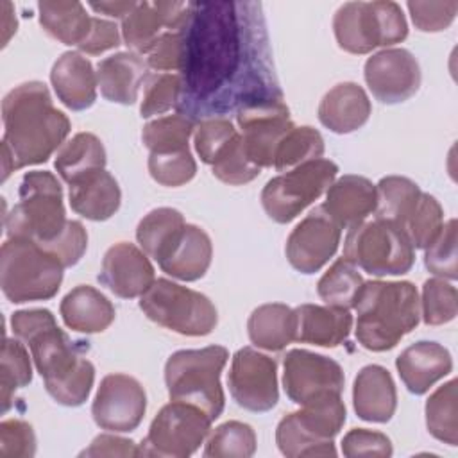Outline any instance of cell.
I'll list each match as a JSON object with an SVG mask.
<instances>
[{"label":"cell","mask_w":458,"mask_h":458,"mask_svg":"<svg viewBox=\"0 0 458 458\" xmlns=\"http://www.w3.org/2000/svg\"><path fill=\"white\" fill-rule=\"evenodd\" d=\"M182 36L181 114L202 122L256 100L283 98L259 4H195Z\"/></svg>","instance_id":"1"},{"label":"cell","mask_w":458,"mask_h":458,"mask_svg":"<svg viewBox=\"0 0 458 458\" xmlns=\"http://www.w3.org/2000/svg\"><path fill=\"white\" fill-rule=\"evenodd\" d=\"M2 122V181L14 170L45 163L63 147L72 127L39 81L23 82L4 97Z\"/></svg>","instance_id":"2"},{"label":"cell","mask_w":458,"mask_h":458,"mask_svg":"<svg viewBox=\"0 0 458 458\" xmlns=\"http://www.w3.org/2000/svg\"><path fill=\"white\" fill-rule=\"evenodd\" d=\"M354 308L356 340L374 352L395 347L420 320L419 293L410 281H367Z\"/></svg>","instance_id":"3"},{"label":"cell","mask_w":458,"mask_h":458,"mask_svg":"<svg viewBox=\"0 0 458 458\" xmlns=\"http://www.w3.org/2000/svg\"><path fill=\"white\" fill-rule=\"evenodd\" d=\"M27 344L50 397L63 406L84 404L95 381V367L81 356L75 342L57 327V322Z\"/></svg>","instance_id":"4"},{"label":"cell","mask_w":458,"mask_h":458,"mask_svg":"<svg viewBox=\"0 0 458 458\" xmlns=\"http://www.w3.org/2000/svg\"><path fill=\"white\" fill-rule=\"evenodd\" d=\"M18 202L4 216L7 238H27L47 247L68 225L63 188L52 172H27L20 182Z\"/></svg>","instance_id":"5"},{"label":"cell","mask_w":458,"mask_h":458,"mask_svg":"<svg viewBox=\"0 0 458 458\" xmlns=\"http://www.w3.org/2000/svg\"><path fill=\"white\" fill-rule=\"evenodd\" d=\"M227 358L229 352L222 345L174 352L165 365V383L170 399L195 404L211 420L218 419L225 404L220 374Z\"/></svg>","instance_id":"6"},{"label":"cell","mask_w":458,"mask_h":458,"mask_svg":"<svg viewBox=\"0 0 458 458\" xmlns=\"http://www.w3.org/2000/svg\"><path fill=\"white\" fill-rule=\"evenodd\" d=\"M64 267L27 238H7L0 250V286L14 302L52 299L63 283Z\"/></svg>","instance_id":"7"},{"label":"cell","mask_w":458,"mask_h":458,"mask_svg":"<svg viewBox=\"0 0 458 458\" xmlns=\"http://www.w3.org/2000/svg\"><path fill=\"white\" fill-rule=\"evenodd\" d=\"M345 422V404L340 394H327L302 404V410L284 415L276 429V444L288 458L335 456L333 438Z\"/></svg>","instance_id":"8"},{"label":"cell","mask_w":458,"mask_h":458,"mask_svg":"<svg viewBox=\"0 0 458 458\" xmlns=\"http://www.w3.org/2000/svg\"><path fill=\"white\" fill-rule=\"evenodd\" d=\"M333 30L342 50L360 55L401 43L408 36V23L395 2H347L335 13Z\"/></svg>","instance_id":"9"},{"label":"cell","mask_w":458,"mask_h":458,"mask_svg":"<svg viewBox=\"0 0 458 458\" xmlns=\"http://www.w3.org/2000/svg\"><path fill=\"white\" fill-rule=\"evenodd\" d=\"M138 304L147 318L186 336L209 335L218 322L216 308L204 293L165 277L156 279Z\"/></svg>","instance_id":"10"},{"label":"cell","mask_w":458,"mask_h":458,"mask_svg":"<svg viewBox=\"0 0 458 458\" xmlns=\"http://www.w3.org/2000/svg\"><path fill=\"white\" fill-rule=\"evenodd\" d=\"M344 258L370 276H403L413 267L415 249L399 227L374 218L349 229Z\"/></svg>","instance_id":"11"},{"label":"cell","mask_w":458,"mask_h":458,"mask_svg":"<svg viewBox=\"0 0 458 458\" xmlns=\"http://www.w3.org/2000/svg\"><path fill=\"white\" fill-rule=\"evenodd\" d=\"M338 166L324 157L306 161L277 177L261 191V206L277 224L292 222L304 208L317 200L333 184Z\"/></svg>","instance_id":"12"},{"label":"cell","mask_w":458,"mask_h":458,"mask_svg":"<svg viewBox=\"0 0 458 458\" xmlns=\"http://www.w3.org/2000/svg\"><path fill=\"white\" fill-rule=\"evenodd\" d=\"M211 419L204 410L184 401L165 404L140 445V456L186 458L193 454L209 435Z\"/></svg>","instance_id":"13"},{"label":"cell","mask_w":458,"mask_h":458,"mask_svg":"<svg viewBox=\"0 0 458 458\" xmlns=\"http://www.w3.org/2000/svg\"><path fill=\"white\" fill-rule=\"evenodd\" d=\"M242 129V145L247 159L258 168L274 166L281 140L293 129L290 111L283 98H267L247 104L236 111Z\"/></svg>","instance_id":"14"},{"label":"cell","mask_w":458,"mask_h":458,"mask_svg":"<svg viewBox=\"0 0 458 458\" xmlns=\"http://www.w3.org/2000/svg\"><path fill=\"white\" fill-rule=\"evenodd\" d=\"M227 385L236 404L249 411H268L279 401L277 365L252 347L234 352Z\"/></svg>","instance_id":"15"},{"label":"cell","mask_w":458,"mask_h":458,"mask_svg":"<svg viewBox=\"0 0 458 458\" xmlns=\"http://www.w3.org/2000/svg\"><path fill=\"white\" fill-rule=\"evenodd\" d=\"M342 367L322 354L292 349L283 361V386L290 401L295 404H306L327 394H340L344 390Z\"/></svg>","instance_id":"16"},{"label":"cell","mask_w":458,"mask_h":458,"mask_svg":"<svg viewBox=\"0 0 458 458\" xmlns=\"http://www.w3.org/2000/svg\"><path fill=\"white\" fill-rule=\"evenodd\" d=\"M145 410L147 395L138 379L127 374H107L93 399L91 415L98 428L127 433L140 426Z\"/></svg>","instance_id":"17"},{"label":"cell","mask_w":458,"mask_h":458,"mask_svg":"<svg viewBox=\"0 0 458 458\" xmlns=\"http://www.w3.org/2000/svg\"><path fill=\"white\" fill-rule=\"evenodd\" d=\"M340 238V225L318 206L290 233L284 247L286 258L297 272L315 274L335 256Z\"/></svg>","instance_id":"18"},{"label":"cell","mask_w":458,"mask_h":458,"mask_svg":"<svg viewBox=\"0 0 458 458\" xmlns=\"http://www.w3.org/2000/svg\"><path fill=\"white\" fill-rule=\"evenodd\" d=\"M365 82L381 104H401L411 98L420 86V68L406 48H385L367 59Z\"/></svg>","instance_id":"19"},{"label":"cell","mask_w":458,"mask_h":458,"mask_svg":"<svg viewBox=\"0 0 458 458\" xmlns=\"http://www.w3.org/2000/svg\"><path fill=\"white\" fill-rule=\"evenodd\" d=\"M98 281L122 299L141 297L156 281L147 254L134 243L120 242L109 247L102 259Z\"/></svg>","instance_id":"20"},{"label":"cell","mask_w":458,"mask_h":458,"mask_svg":"<svg viewBox=\"0 0 458 458\" xmlns=\"http://www.w3.org/2000/svg\"><path fill=\"white\" fill-rule=\"evenodd\" d=\"M395 367L404 386L411 394L422 395L453 370V358L444 345L420 340L397 356Z\"/></svg>","instance_id":"21"},{"label":"cell","mask_w":458,"mask_h":458,"mask_svg":"<svg viewBox=\"0 0 458 458\" xmlns=\"http://www.w3.org/2000/svg\"><path fill=\"white\" fill-rule=\"evenodd\" d=\"M322 208L340 229H351L374 213L376 186L363 175H342L327 188Z\"/></svg>","instance_id":"22"},{"label":"cell","mask_w":458,"mask_h":458,"mask_svg":"<svg viewBox=\"0 0 458 458\" xmlns=\"http://www.w3.org/2000/svg\"><path fill=\"white\" fill-rule=\"evenodd\" d=\"M211 256L213 245L209 234L199 225L184 224L157 265L175 279L197 281L208 272Z\"/></svg>","instance_id":"23"},{"label":"cell","mask_w":458,"mask_h":458,"mask_svg":"<svg viewBox=\"0 0 458 458\" xmlns=\"http://www.w3.org/2000/svg\"><path fill=\"white\" fill-rule=\"evenodd\" d=\"M50 82L57 98L72 111H84L97 98V72L79 52H64L52 66Z\"/></svg>","instance_id":"24"},{"label":"cell","mask_w":458,"mask_h":458,"mask_svg":"<svg viewBox=\"0 0 458 458\" xmlns=\"http://www.w3.org/2000/svg\"><path fill=\"white\" fill-rule=\"evenodd\" d=\"M352 406L360 419L388 422L397 408V392L390 372L381 365H365L354 377Z\"/></svg>","instance_id":"25"},{"label":"cell","mask_w":458,"mask_h":458,"mask_svg":"<svg viewBox=\"0 0 458 458\" xmlns=\"http://www.w3.org/2000/svg\"><path fill=\"white\" fill-rule=\"evenodd\" d=\"M370 113V100L356 82L336 84L322 97L318 106L320 123L336 134L358 131L367 123Z\"/></svg>","instance_id":"26"},{"label":"cell","mask_w":458,"mask_h":458,"mask_svg":"<svg viewBox=\"0 0 458 458\" xmlns=\"http://www.w3.org/2000/svg\"><path fill=\"white\" fill-rule=\"evenodd\" d=\"M147 75V63L134 52L113 54L97 66V82L102 97L123 106H131L138 100L140 88Z\"/></svg>","instance_id":"27"},{"label":"cell","mask_w":458,"mask_h":458,"mask_svg":"<svg viewBox=\"0 0 458 458\" xmlns=\"http://www.w3.org/2000/svg\"><path fill=\"white\" fill-rule=\"evenodd\" d=\"M295 340L318 347L340 345L352 329V315L349 310L301 304L295 310Z\"/></svg>","instance_id":"28"},{"label":"cell","mask_w":458,"mask_h":458,"mask_svg":"<svg viewBox=\"0 0 458 458\" xmlns=\"http://www.w3.org/2000/svg\"><path fill=\"white\" fill-rule=\"evenodd\" d=\"M59 313L66 327L77 333H102L114 320L113 302L97 288L79 284L70 290L61 304Z\"/></svg>","instance_id":"29"},{"label":"cell","mask_w":458,"mask_h":458,"mask_svg":"<svg viewBox=\"0 0 458 458\" xmlns=\"http://www.w3.org/2000/svg\"><path fill=\"white\" fill-rule=\"evenodd\" d=\"M68 200L77 215L102 222L118 211L122 191L116 179L104 168L70 184Z\"/></svg>","instance_id":"30"},{"label":"cell","mask_w":458,"mask_h":458,"mask_svg":"<svg viewBox=\"0 0 458 458\" xmlns=\"http://www.w3.org/2000/svg\"><path fill=\"white\" fill-rule=\"evenodd\" d=\"M250 342L265 351H281L295 340V311L281 302L258 306L247 322Z\"/></svg>","instance_id":"31"},{"label":"cell","mask_w":458,"mask_h":458,"mask_svg":"<svg viewBox=\"0 0 458 458\" xmlns=\"http://www.w3.org/2000/svg\"><path fill=\"white\" fill-rule=\"evenodd\" d=\"M54 166L70 186L89 174L106 168V148L91 132H77L57 150Z\"/></svg>","instance_id":"32"},{"label":"cell","mask_w":458,"mask_h":458,"mask_svg":"<svg viewBox=\"0 0 458 458\" xmlns=\"http://www.w3.org/2000/svg\"><path fill=\"white\" fill-rule=\"evenodd\" d=\"M38 13L43 30L63 45L79 47L91 29L93 16L81 2H39Z\"/></svg>","instance_id":"33"},{"label":"cell","mask_w":458,"mask_h":458,"mask_svg":"<svg viewBox=\"0 0 458 458\" xmlns=\"http://www.w3.org/2000/svg\"><path fill=\"white\" fill-rule=\"evenodd\" d=\"M420 188L408 177L386 175L376 184V220L394 224L403 231L406 220L415 211Z\"/></svg>","instance_id":"34"},{"label":"cell","mask_w":458,"mask_h":458,"mask_svg":"<svg viewBox=\"0 0 458 458\" xmlns=\"http://www.w3.org/2000/svg\"><path fill=\"white\" fill-rule=\"evenodd\" d=\"M184 224L181 211L174 208H157L140 220L136 227V240L147 256L159 261Z\"/></svg>","instance_id":"35"},{"label":"cell","mask_w":458,"mask_h":458,"mask_svg":"<svg viewBox=\"0 0 458 458\" xmlns=\"http://www.w3.org/2000/svg\"><path fill=\"white\" fill-rule=\"evenodd\" d=\"M363 283L356 267L342 256L318 279L317 293L327 306L351 310L356 304Z\"/></svg>","instance_id":"36"},{"label":"cell","mask_w":458,"mask_h":458,"mask_svg":"<svg viewBox=\"0 0 458 458\" xmlns=\"http://www.w3.org/2000/svg\"><path fill=\"white\" fill-rule=\"evenodd\" d=\"M426 426L437 440L451 447L458 444L456 379L438 386L426 401Z\"/></svg>","instance_id":"37"},{"label":"cell","mask_w":458,"mask_h":458,"mask_svg":"<svg viewBox=\"0 0 458 458\" xmlns=\"http://www.w3.org/2000/svg\"><path fill=\"white\" fill-rule=\"evenodd\" d=\"M193 120L177 113L148 122L141 131V140L150 152L166 154L188 150V140L193 134Z\"/></svg>","instance_id":"38"},{"label":"cell","mask_w":458,"mask_h":458,"mask_svg":"<svg viewBox=\"0 0 458 458\" xmlns=\"http://www.w3.org/2000/svg\"><path fill=\"white\" fill-rule=\"evenodd\" d=\"M32 381V367L27 349L20 338H4L0 358V386H2V413H5L18 388Z\"/></svg>","instance_id":"39"},{"label":"cell","mask_w":458,"mask_h":458,"mask_svg":"<svg viewBox=\"0 0 458 458\" xmlns=\"http://www.w3.org/2000/svg\"><path fill=\"white\" fill-rule=\"evenodd\" d=\"M324 154V138L322 134L310 127H295L281 140L276 156L274 168L277 172H288L306 161L318 159Z\"/></svg>","instance_id":"40"},{"label":"cell","mask_w":458,"mask_h":458,"mask_svg":"<svg viewBox=\"0 0 458 458\" xmlns=\"http://www.w3.org/2000/svg\"><path fill=\"white\" fill-rule=\"evenodd\" d=\"M165 27L154 2H136L134 9L122 20L123 43L134 54H148Z\"/></svg>","instance_id":"41"},{"label":"cell","mask_w":458,"mask_h":458,"mask_svg":"<svg viewBox=\"0 0 458 458\" xmlns=\"http://www.w3.org/2000/svg\"><path fill=\"white\" fill-rule=\"evenodd\" d=\"M256 453L254 429L240 420L220 424L208 438L204 456L208 458H249Z\"/></svg>","instance_id":"42"},{"label":"cell","mask_w":458,"mask_h":458,"mask_svg":"<svg viewBox=\"0 0 458 458\" xmlns=\"http://www.w3.org/2000/svg\"><path fill=\"white\" fill-rule=\"evenodd\" d=\"M240 132L227 118L202 120L193 131L195 150L200 161L209 166L225 156L240 141Z\"/></svg>","instance_id":"43"},{"label":"cell","mask_w":458,"mask_h":458,"mask_svg":"<svg viewBox=\"0 0 458 458\" xmlns=\"http://www.w3.org/2000/svg\"><path fill=\"white\" fill-rule=\"evenodd\" d=\"M444 225V209L440 202L429 195L420 193L415 211L406 220L403 233L408 236L413 249H428L440 234Z\"/></svg>","instance_id":"44"},{"label":"cell","mask_w":458,"mask_h":458,"mask_svg":"<svg viewBox=\"0 0 458 458\" xmlns=\"http://www.w3.org/2000/svg\"><path fill=\"white\" fill-rule=\"evenodd\" d=\"M420 317L428 326H442L451 322L458 311L456 288L442 277L428 279L422 286Z\"/></svg>","instance_id":"45"},{"label":"cell","mask_w":458,"mask_h":458,"mask_svg":"<svg viewBox=\"0 0 458 458\" xmlns=\"http://www.w3.org/2000/svg\"><path fill=\"white\" fill-rule=\"evenodd\" d=\"M181 86L179 73H148L143 82V100L140 104L141 118H150L177 107Z\"/></svg>","instance_id":"46"},{"label":"cell","mask_w":458,"mask_h":458,"mask_svg":"<svg viewBox=\"0 0 458 458\" xmlns=\"http://www.w3.org/2000/svg\"><path fill=\"white\" fill-rule=\"evenodd\" d=\"M148 174L161 186L177 188L190 182L197 174V163L188 150L148 154Z\"/></svg>","instance_id":"47"},{"label":"cell","mask_w":458,"mask_h":458,"mask_svg":"<svg viewBox=\"0 0 458 458\" xmlns=\"http://www.w3.org/2000/svg\"><path fill=\"white\" fill-rule=\"evenodd\" d=\"M456 259V220L451 218L442 225L440 234L426 249L424 265L431 274L453 281L458 277Z\"/></svg>","instance_id":"48"},{"label":"cell","mask_w":458,"mask_h":458,"mask_svg":"<svg viewBox=\"0 0 458 458\" xmlns=\"http://www.w3.org/2000/svg\"><path fill=\"white\" fill-rule=\"evenodd\" d=\"M36 453L32 426L20 419H7L0 424V456L30 458Z\"/></svg>","instance_id":"49"},{"label":"cell","mask_w":458,"mask_h":458,"mask_svg":"<svg viewBox=\"0 0 458 458\" xmlns=\"http://www.w3.org/2000/svg\"><path fill=\"white\" fill-rule=\"evenodd\" d=\"M413 25L422 32L445 30L456 18L458 2H408Z\"/></svg>","instance_id":"50"},{"label":"cell","mask_w":458,"mask_h":458,"mask_svg":"<svg viewBox=\"0 0 458 458\" xmlns=\"http://www.w3.org/2000/svg\"><path fill=\"white\" fill-rule=\"evenodd\" d=\"M86 247H88V233L84 225L77 220H68V225L63 231V234L43 249L48 254H52L64 268H68L79 263V259L86 252Z\"/></svg>","instance_id":"51"},{"label":"cell","mask_w":458,"mask_h":458,"mask_svg":"<svg viewBox=\"0 0 458 458\" xmlns=\"http://www.w3.org/2000/svg\"><path fill=\"white\" fill-rule=\"evenodd\" d=\"M184 59V36L179 32H163L147 54V66L154 70L181 72Z\"/></svg>","instance_id":"52"},{"label":"cell","mask_w":458,"mask_h":458,"mask_svg":"<svg viewBox=\"0 0 458 458\" xmlns=\"http://www.w3.org/2000/svg\"><path fill=\"white\" fill-rule=\"evenodd\" d=\"M342 453L349 458H356V456L386 458L392 454V442L386 435L379 431L354 428L344 437Z\"/></svg>","instance_id":"53"},{"label":"cell","mask_w":458,"mask_h":458,"mask_svg":"<svg viewBox=\"0 0 458 458\" xmlns=\"http://www.w3.org/2000/svg\"><path fill=\"white\" fill-rule=\"evenodd\" d=\"M120 45V30L114 21L104 18H91V29L86 39L77 47L81 52L89 55H98L106 50L116 48Z\"/></svg>","instance_id":"54"},{"label":"cell","mask_w":458,"mask_h":458,"mask_svg":"<svg viewBox=\"0 0 458 458\" xmlns=\"http://www.w3.org/2000/svg\"><path fill=\"white\" fill-rule=\"evenodd\" d=\"M55 324V317L48 310H20L11 317V327L16 338L21 342H29L34 335L43 331L45 327Z\"/></svg>","instance_id":"55"},{"label":"cell","mask_w":458,"mask_h":458,"mask_svg":"<svg viewBox=\"0 0 458 458\" xmlns=\"http://www.w3.org/2000/svg\"><path fill=\"white\" fill-rule=\"evenodd\" d=\"M81 456H140V445L129 438L102 433L93 438L89 447L84 449Z\"/></svg>","instance_id":"56"},{"label":"cell","mask_w":458,"mask_h":458,"mask_svg":"<svg viewBox=\"0 0 458 458\" xmlns=\"http://www.w3.org/2000/svg\"><path fill=\"white\" fill-rule=\"evenodd\" d=\"M95 13H102L111 18H125L136 5V2H89L88 4Z\"/></svg>","instance_id":"57"},{"label":"cell","mask_w":458,"mask_h":458,"mask_svg":"<svg viewBox=\"0 0 458 458\" xmlns=\"http://www.w3.org/2000/svg\"><path fill=\"white\" fill-rule=\"evenodd\" d=\"M16 18L11 2H2V47H5L11 36L16 32Z\"/></svg>","instance_id":"58"}]
</instances>
